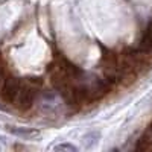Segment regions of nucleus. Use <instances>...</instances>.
<instances>
[{"label":"nucleus","instance_id":"1","mask_svg":"<svg viewBox=\"0 0 152 152\" xmlns=\"http://www.w3.org/2000/svg\"><path fill=\"white\" fill-rule=\"evenodd\" d=\"M20 90H21V81L17 79V78L8 76V78L5 79V82H3V85H2V88H0V97H2L6 104L14 105Z\"/></svg>","mask_w":152,"mask_h":152},{"label":"nucleus","instance_id":"2","mask_svg":"<svg viewBox=\"0 0 152 152\" xmlns=\"http://www.w3.org/2000/svg\"><path fill=\"white\" fill-rule=\"evenodd\" d=\"M35 96H37V91L32 90V88H29V87H26V85H23V82H21V90H20V93H18V96L15 99L14 105L21 113H26V111H29L34 107Z\"/></svg>","mask_w":152,"mask_h":152},{"label":"nucleus","instance_id":"3","mask_svg":"<svg viewBox=\"0 0 152 152\" xmlns=\"http://www.w3.org/2000/svg\"><path fill=\"white\" fill-rule=\"evenodd\" d=\"M9 132L14 135H18L21 138H34V137H40V131L38 129H31V128H9Z\"/></svg>","mask_w":152,"mask_h":152},{"label":"nucleus","instance_id":"4","mask_svg":"<svg viewBox=\"0 0 152 152\" xmlns=\"http://www.w3.org/2000/svg\"><path fill=\"white\" fill-rule=\"evenodd\" d=\"M23 85H26V87H29V88H32V90L37 91L38 88L43 85V81L40 78H28V79H24Z\"/></svg>","mask_w":152,"mask_h":152},{"label":"nucleus","instance_id":"5","mask_svg":"<svg viewBox=\"0 0 152 152\" xmlns=\"http://www.w3.org/2000/svg\"><path fill=\"white\" fill-rule=\"evenodd\" d=\"M55 151H69V152H76L78 149H76L75 146H72V145L64 143V145H59V146H56V148H55Z\"/></svg>","mask_w":152,"mask_h":152}]
</instances>
